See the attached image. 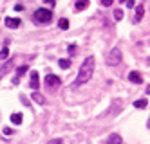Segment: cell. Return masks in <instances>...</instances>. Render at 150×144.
<instances>
[{"instance_id":"603a6c76","label":"cell","mask_w":150,"mask_h":144,"mask_svg":"<svg viewBox=\"0 0 150 144\" xmlns=\"http://www.w3.org/2000/svg\"><path fill=\"white\" fill-rule=\"evenodd\" d=\"M74 51H76V49H74V45H69V47H67V52H69V54H74Z\"/></svg>"},{"instance_id":"7a4b0ae2","label":"cell","mask_w":150,"mask_h":144,"mask_svg":"<svg viewBox=\"0 0 150 144\" xmlns=\"http://www.w3.org/2000/svg\"><path fill=\"white\" fill-rule=\"evenodd\" d=\"M33 18H35V22L36 24H49L51 22V18H52V13L49 9H36L35 11V15H33Z\"/></svg>"},{"instance_id":"ac0fdd59","label":"cell","mask_w":150,"mask_h":144,"mask_svg":"<svg viewBox=\"0 0 150 144\" xmlns=\"http://www.w3.org/2000/svg\"><path fill=\"white\" fill-rule=\"evenodd\" d=\"M114 18L116 20H123V11L121 9H114Z\"/></svg>"},{"instance_id":"9c48e42d","label":"cell","mask_w":150,"mask_h":144,"mask_svg":"<svg viewBox=\"0 0 150 144\" xmlns=\"http://www.w3.org/2000/svg\"><path fill=\"white\" fill-rule=\"evenodd\" d=\"M6 25H7L9 29H15V27L20 25V20H18V18H6Z\"/></svg>"},{"instance_id":"5b68a950","label":"cell","mask_w":150,"mask_h":144,"mask_svg":"<svg viewBox=\"0 0 150 144\" xmlns=\"http://www.w3.org/2000/svg\"><path fill=\"white\" fill-rule=\"evenodd\" d=\"M29 86H31V90H38V86H40V77H38L36 70L31 72V83H29Z\"/></svg>"},{"instance_id":"9a60e30c","label":"cell","mask_w":150,"mask_h":144,"mask_svg":"<svg viewBox=\"0 0 150 144\" xmlns=\"http://www.w3.org/2000/svg\"><path fill=\"white\" fill-rule=\"evenodd\" d=\"M146 105H148L146 99H139V101H136V103H134V106H136V108H146Z\"/></svg>"},{"instance_id":"5bb4252c","label":"cell","mask_w":150,"mask_h":144,"mask_svg":"<svg viewBox=\"0 0 150 144\" xmlns=\"http://www.w3.org/2000/svg\"><path fill=\"white\" fill-rule=\"evenodd\" d=\"M58 65H60L63 70H67L71 65H72V61H69V60H60V61H58Z\"/></svg>"},{"instance_id":"277c9868","label":"cell","mask_w":150,"mask_h":144,"mask_svg":"<svg viewBox=\"0 0 150 144\" xmlns=\"http://www.w3.org/2000/svg\"><path fill=\"white\" fill-rule=\"evenodd\" d=\"M60 77L58 76H54V74H47L45 76V86L47 88H58L60 86Z\"/></svg>"},{"instance_id":"52a82bcc","label":"cell","mask_w":150,"mask_h":144,"mask_svg":"<svg viewBox=\"0 0 150 144\" xmlns=\"http://www.w3.org/2000/svg\"><path fill=\"white\" fill-rule=\"evenodd\" d=\"M128 79H130L132 83H136V85H139V83H143V77H141V74H139V72H136V70H132V72H128Z\"/></svg>"},{"instance_id":"44dd1931","label":"cell","mask_w":150,"mask_h":144,"mask_svg":"<svg viewBox=\"0 0 150 144\" xmlns=\"http://www.w3.org/2000/svg\"><path fill=\"white\" fill-rule=\"evenodd\" d=\"M27 72V67H25V65H24V67H20L18 69V76H22V74H25Z\"/></svg>"},{"instance_id":"ba28073f","label":"cell","mask_w":150,"mask_h":144,"mask_svg":"<svg viewBox=\"0 0 150 144\" xmlns=\"http://www.w3.org/2000/svg\"><path fill=\"white\" fill-rule=\"evenodd\" d=\"M143 15H145V9H143V6H137V7H136V16H134V22H136V24H139V22H141Z\"/></svg>"},{"instance_id":"cb8c5ba5","label":"cell","mask_w":150,"mask_h":144,"mask_svg":"<svg viewBox=\"0 0 150 144\" xmlns=\"http://www.w3.org/2000/svg\"><path fill=\"white\" fill-rule=\"evenodd\" d=\"M4 133H6V135H11L13 131H11V128H4Z\"/></svg>"},{"instance_id":"2e32d148","label":"cell","mask_w":150,"mask_h":144,"mask_svg":"<svg viewBox=\"0 0 150 144\" xmlns=\"http://www.w3.org/2000/svg\"><path fill=\"white\" fill-rule=\"evenodd\" d=\"M58 25H60V29H63V31H65V29H69V20H67V18H62Z\"/></svg>"},{"instance_id":"d6986e66","label":"cell","mask_w":150,"mask_h":144,"mask_svg":"<svg viewBox=\"0 0 150 144\" xmlns=\"http://www.w3.org/2000/svg\"><path fill=\"white\" fill-rule=\"evenodd\" d=\"M100 2H101V6H105V7L112 6V0H100Z\"/></svg>"},{"instance_id":"8fae6325","label":"cell","mask_w":150,"mask_h":144,"mask_svg":"<svg viewBox=\"0 0 150 144\" xmlns=\"http://www.w3.org/2000/svg\"><path fill=\"white\" fill-rule=\"evenodd\" d=\"M107 144H121V137L117 133H112L109 139H107Z\"/></svg>"},{"instance_id":"e0dca14e","label":"cell","mask_w":150,"mask_h":144,"mask_svg":"<svg viewBox=\"0 0 150 144\" xmlns=\"http://www.w3.org/2000/svg\"><path fill=\"white\" fill-rule=\"evenodd\" d=\"M7 56H9V49L4 47L2 51H0V60H7Z\"/></svg>"},{"instance_id":"7402d4cb","label":"cell","mask_w":150,"mask_h":144,"mask_svg":"<svg viewBox=\"0 0 150 144\" xmlns=\"http://www.w3.org/2000/svg\"><path fill=\"white\" fill-rule=\"evenodd\" d=\"M125 4H127L128 7H134V6H136V0H127V2H125Z\"/></svg>"},{"instance_id":"3957f363","label":"cell","mask_w":150,"mask_h":144,"mask_svg":"<svg viewBox=\"0 0 150 144\" xmlns=\"http://www.w3.org/2000/svg\"><path fill=\"white\" fill-rule=\"evenodd\" d=\"M121 61V51L114 47L109 51V54H107V65H110V67H114V65H117Z\"/></svg>"},{"instance_id":"ffe728a7","label":"cell","mask_w":150,"mask_h":144,"mask_svg":"<svg viewBox=\"0 0 150 144\" xmlns=\"http://www.w3.org/2000/svg\"><path fill=\"white\" fill-rule=\"evenodd\" d=\"M47 144H63V140H62V139H52V140H49Z\"/></svg>"},{"instance_id":"d4e9b609","label":"cell","mask_w":150,"mask_h":144,"mask_svg":"<svg viewBox=\"0 0 150 144\" xmlns=\"http://www.w3.org/2000/svg\"><path fill=\"white\" fill-rule=\"evenodd\" d=\"M120 2H121V4H125V2H127V0H120Z\"/></svg>"},{"instance_id":"6da1fadb","label":"cell","mask_w":150,"mask_h":144,"mask_svg":"<svg viewBox=\"0 0 150 144\" xmlns=\"http://www.w3.org/2000/svg\"><path fill=\"white\" fill-rule=\"evenodd\" d=\"M94 67H96L94 56H89L87 60L81 63V67H80V70H78V76H76V79H74V83H72V88H74V90H76V88H80V86H83V85L92 77Z\"/></svg>"},{"instance_id":"8992f818","label":"cell","mask_w":150,"mask_h":144,"mask_svg":"<svg viewBox=\"0 0 150 144\" xmlns=\"http://www.w3.org/2000/svg\"><path fill=\"white\" fill-rule=\"evenodd\" d=\"M11 70H13V60H9V61H6L2 67H0V79H2L6 74H9Z\"/></svg>"},{"instance_id":"7c38bea8","label":"cell","mask_w":150,"mask_h":144,"mask_svg":"<svg viewBox=\"0 0 150 144\" xmlns=\"http://www.w3.org/2000/svg\"><path fill=\"white\" fill-rule=\"evenodd\" d=\"M33 101H36L38 105H45V97L40 92H33Z\"/></svg>"},{"instance_id":"4fadbf2b","label":"cell","mask_w":150,"mask_h":144,"mask_svg":"<svg viewBox=\"0 0 150 144\" xmlns=\"http://www.w3.org/2000/svg\"><path fill=\"white\" fill-rule=\"evenodd\" d=\"M11 123L13 124H22V114H13L11 115Z\"/></svg>"},{"instance_id":"30bf717a","label":"cell","mask_w":150,"mask_h":144,"mask_svg":"<svg viewBox=\"0 0 150 144\" xmlns=\"http://www.w3.org/2000/svg\"><path fill=\"white\" fill-rule=\"evenodd\" d=\"M76 11H83V9H87L89 7V0H76Z\"/></svg>"}]
</instances>
